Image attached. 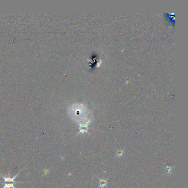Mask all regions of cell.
Wrapping results in <instances>:
<instances>
[{"mask_svg":"<svg viewBox=\"0 0 188 188\" xmlns=\"http://www.w3.org/2000/svg\"><path fill=\"white\" fill-rule=\"evenodd\" d=\"M125 153V149L121 148V149H117L115 153V157L117 158H120L124 156Z\"/></svg>","mask_w":188,"mask_h":188,"instance_id":"obj_3","label":"cell"},{"mask_svg":"<svg viewBox=\"0 0 188 188\" xmlns=\"http://www.w3.org/2000/svg\"><path fill=\"white\" fill-rule=\"evenodd\" d=\"M173 168H174L173 167L167 166L166 167V174H172V171H173Z\"/></svg>","mask_w":188,"mask_h":188,"instance_id":"obj_5","label":"cell"},{"mask_svg":"<svg viewBox=\"0 0 188 188\" xmlns=\"http://www.w3.org/2000/svg\"><path fill=\"white\" fill-rule=\"evenodd\" d=\"M88 127H87V126L80 124V126H79V132L78 133V134H79V133H84V132L88 133Z\"/></svg>","mask_w":188,"mask_h":188,"instance_id":"obj_4","label":"cell"},{"mask_svg":"<svg viewBox=\"0 0 188 188\" xmlns=\"http://www.w3.org/2000/svg\"><path fill=\"white\" fill-rule=\"evenodd\" d=\"M21 171L19 172V173H18V174H17L16 175H15L14 177H13L12 178H11L10 177V176H9V175H8V177H4V176H3L1 174H0V175H1L2 176V177L3 178V179H4V181L3 182V183H14V184H15V183H18V182H17V181H14V179H15V178L17 177V175H18V174H19V173H20Z\"/></svg>","mask_w":188,"mask_h":188,"instance_id":"obj_2","label":"cell"},{"mask_svg":"<svg viewBox=\"0 0 188 188\" xmlns=\"http://www.w3.org/2000/svg\"><path fill=\"white\" fill-rule=\"evenodd\" d=\"M4 184V187H3V188H15V187H14V183H2Z\"/></svg>","mask_w":188,"mask_h":188,"instance_id":"obj_6","label":"cell"},{"mask_svg":"<svg viewBox=\"0 0 188 188\" xmlns=\"http://www.w3.org/2000/svg\"><path fill=\"white\" fill-rule=\"evenodd\" d=\"M108 183V178H99V186L98 188L107 187Z\"/></svg>","mask_w":188,"mask_h":188,"instance_id":"obj_1","label":"cell"}]
</instances>
